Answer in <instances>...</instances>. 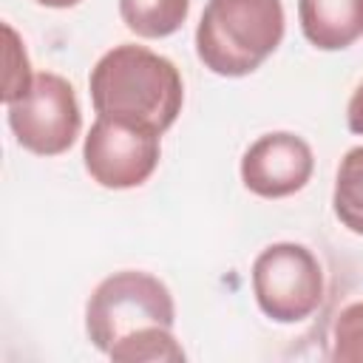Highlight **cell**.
Wrapping results in <instances>:
<instances>
[{
  "label": "cell",
  "instance_id": "11",
  "mask_svg": "<svg viewBox=\"0 0 363 363\" xmlns=\"http://www.w3.org/2000/svg\"><path fill=\"white\" fill-rule=\"evenodd\" d=\"M108 357L119 360V363H182L184 349L173 337V329L147 326V329H139V332L128 335L125 340H119L108 352Z\"/></svg>",
  "mask_w": 363,
  "mask_h": 363
},
{
  "label": "cell",
  "instance_id": "6",
  "mask_svg": "<svg viewBox=\"0 0 363 363\" xmlns=\"http://www.w3.org/2000/svg\"><path fill=\"white\" fill-rule=\"evenodd\" d=\"M159 156L162 133L108 116H96L82 142L88 176L108 190H130L145 184L153 176Z\"/></svg>",
  "mask_w": 363,
  "mask_h": 363
},
{
  "label": "cell",
  "instance_id": "2",
  "mask_svg": "<svg viewBox=\"0 0 363 363\" xmlns=\"http://www.w3.org/2000/svg\"><path fill=\"white\" fill-rule=\"evenodd\" d=\"M281 0H207L196 26V54L218 77H247L284 40Z\"/></svg>",
  "mask_w": 363,
  "mask_h": 363
},
{
  "label": "cell",
  "instance_id": "9",
  "mask_svg": "<svg viewBox=\"0 0 363 363\" xmlns=\"http://www.w3.org/2000/svg\"><path fill=\"white\" fill-rule=\"evenodd\" d=\"M190 0H119V17L136 37L162 40L182 28Z\"/></svg>",
  "mask_w": 363,
  "mask_h": 363
},
{
  "label": "cell",
  "instance_id": "8",
  "mask_svg": "<svg viewBox=\"0 0 363 363\" xmlns=\"http://www.w3.org/2000/svg\"><path fill=\"white\" fill-rule=\"evenodd\" d=\"M298 20L318 51H343L363 37V0H298Z\"/></svg>",
  "mask_w": 363,
  "mask_h": 363
},
{
  "label": "cell",
  "instance_id": "7",
  "mask_svg": "<svg viewBox=\"0 0 363 363\" xmlns=\"http://www.w3.org/2000/svg\"><path fill=\"white\" fill-rule=\"evenodd\" d=\"M312 147L289 130L258 136L241 156V182L261 199H286L303 190L312 179Z\"/></svg>",
  "mask_w": 363,
  "mask_h": 363
},
{
  "label": "cell",
  "instance_id": "13",
  "mask_svg": "<svg viewBox=\"0 0 363 363\" xmlns=\"http://www.w3.org/2000/svg\"><path fill=\"white\" fill-rule=\"evenodd\" d=\"M3 34H6V74H3V102L11 105L17 99H23L31 85H34V74H31V65H28V54L17 37V31L6 23L3 26Z\"/></svg>",
  "mask_w": 363,
  "mask_h": 363
},
{
  "label": "cell",
  "instance_id": "12",
  "mask_svg": "<svg viewBox=\"0 0 363 363\" xmlns=\"http://www.w3.org/2000/svg\"><path fill=\"white\" fill-rule=\"evenodd\" d=\"M332 360L363 363V301L340 309L332 332Z\"/></svg>",
  "mask_w": 363,
  "mask_h": 363
},
{
  "label": "cell",
  "instance_id": "4",
  "mask_svg": "<svg viewBox=\"0 0 363 363\" xmlns=\"http://www.w3.org/2000/svg\"><path fill=\"white\" fill-rule=\"evenodd\" d=\"M252 295L275 323L306 320L323 301V269L315 252L295 241H278L252 261Z\"/></svg>",
  "mask_w": 363,
  "mask_h": 363
},
{
  "label": "cell",
  "instance_id": "10",
  "mask_svg": "<svg viewBox=\"0 0 363 363\" xmlns=\"http://www.w3.org/2000/svg\"><path fill=\"white\" fill-rule=\"evenodd\" d=\"M332 207H335L337 221L349 233L363 235V145L346 150V156L340 159L337 176H335Z\"/></svg>",
  "mask_w": 363,
  "mask_h": 363
},
{
  "label": "cell",
  "instance_id": "1",
  "mask_svg": "<svg viewBox=\"0 0 363 363\" xmlns=\"http://www.w3.org/2000/svg\"><path fill=\"white\" fill-rule=\"evenodd\" d=\"M91 105L96 116L130 122L164 133L182 113L184 85L179 68L133 43L105 51L88 77Z\"/></svg>",
  "mask_w": 363,
  "mask_h": 363
},
{
  "label": "cell",
  "instance_id": "3",
  "mask_svg": "<svg viewBox=\"0 0 363 363\" xmlns=\"http://www.w3.org/2000/svg\"><path fill=\"white\" fill-rule=\"evenodd\" d=\"M176 303L170 289L150 272L122 269L99 281L85 303V332L99 352H111L128 335L164 326L173 329Z\"/></svg>",
  "mask_w": 363,
  "mask_h": 363
},
{
  "label": "cell",
  "instance_id": "14",
  "mask_svg": "<svg viewBox=\"0 0 363 363\" xmlns=\"http://www.w3.org/2000/svg\"><path fill=\"white\" fill-rule=\"evenodd\" d=\"M346 125L352 133L363 136V82L354 88V94L349 96V105H346Z\"/></svg>",
  "mask_w": 363,
  "mask_h": 363
},
{
  "label": "cell",
  "instance_id": "5",
  "mask_svg": "<svg viewBox=\"0 0 363 363\" xmlns=\"http://www.w3.org/2000/svg\"><path fill=\"white\" fill-rule=\"evenodd\" d=\"M6 111L17 145L34 156L65 153L82 130L74 85L54 71L34 74L31 91L23 99L6 105Z\"/></svg>",
  "mask_w": 363,
  "mask_h": 363
},
{
  "label": "cell",
  "instance_id": "15",
  "mask_svg": "<svg viewBox=\"0 0 363 363\" xmlns=\"http://www.w3.org/2000/svg\"><path fill=\"white\" fill-rule=\"evenodd\" d=\"M34 3H40L45 9H71V6H79L82 0H34Z\"/></svg>",
  "mask_w": 363,
  "mask_h": 363
}]
</instances>
